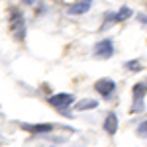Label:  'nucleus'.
<instances>
[{
  "label": "nucleus",
  "mask_w": 147,
  "mask_h": 147,
  "mask_svg": "<svg viewBox=\"0 0 147 147\" xmlns=\"http://www.w3.org/2000/svg\"><path fill=\"white\" fill-rule=\"evenodd\" d=\"M131 14H134V12H131V8L124 6V8H120V10H118V14L114 16V20H116V22H124V20H127Z\"/></svg>",
  "instance_id": "9"
},
{
  "label": "nucleus",
  "mask_w": 147,
  "mask_h": 147,
  "mask_svg": "<svg viewBox=\"0 0 147 147\" xmlns=\"http://www.w3.org/2000/svg\"><path fill=\"white\" fill-rule=\"evenodd\" d=\"M137 134L141 137H147V122H143V124L137 125Z\"/></svg>",
  "instance_id": "11"
},
{
  "label": "nucleus",
  "mask_w": 147,
  "mask_h": 147,
  "mask_svg": "<svg viewBox=\"0 0 147 147\" xmlns=\"http://www.w3.org/2000/svg\"><path fill=\"white\" fill-rule=\"evenodd\" d=\"M104 131H106L108 136H114V134L118 131V116L114 112H110L106 116V120H104Z\"/></svg>",
  "instance_id": "5"
},
{
  "label": "nucleus",
  "mask_w": 147,
  "mask_h": 147,
  "mask_svg": "<svg viewBox=\"0 0 147 147\" xmlns=\"http://www.w3.org/2000/svg\"><path fill=\"white\" fill-rule=\"evenodd\" d=\"M24 129L34 131V134H39V131H51L53 125L51 124H35V125H24Z\"/></svg>",
  "instance_id": "8"
},
{
  "label": "nucleus",
  "mask_w": 147,
  "mask_h": 147,
  "mask_svg": "<svg viewBox=\"0 0 147 147\" xmlns=\"http://www.w3.org/2000/svg\"><path fill=\"white\" fill-rule=\"evenodd\" d=\"M145 88H147V82L143 84H136L134 86V96H136V100H143V92H145Z\"/></svg>",
  "instance_id": "10"
},
{
  "label": "nucleus",
  "mask_w": 147,
  "mask_h": 147,
  "mask_svg": "<svg viewBox=\"0 0 147 147\" xmlns=\"http://www.w3.org/2000/svg\"><path fill=\"white\" fill-rule=\"evenodd\" d=\"M12 32L16 34L18 39H22V32H24V20L22 16L18 14V12H14V16H12Z\"/></svg>",
  "instance_id": "6"
},
{
  "label": "nucleus",
  "mask_w": 147,
  "mask_h": 147,
  "mask_svg": "<svg viewBox=\"0 0 147 147\" xmlns=\"http://www.w3.org/2000/svg\"><path fill=\"white\" fill-rule=\"evenodd\" d=\"M94 90L98 94H102V96H110L116 90V82L112 79H98L94 82Z\"/></svg>",
  "instance_id": "3"
},
{
  "label": "nucleus",
  "mask_w": 147,
  "mask_h": 147,
  "mask_svg": "<svg viewBox=\"0 0 147 147\" xmlns=\"http://www.w3.org/2000/svg\"><path fill=\"white\" fill-rule=\"evenodd\" d=\"M92 53H94L96 59H110V57L114 55L112 39H102V41H98V43L94 45V49H92Z\"/></svg>",
  "instance_id": "1"
},
{
  "label": "nucleus",
  "mask_w": 147,
  "mask_h": 147,
  "mask_svg": "<svg viewBox=\"0 0 147 147\" xmlns=\"http://www.w3.org/2000/svg\"><path fill=\"white\" fill-rule=\"evenodd\" d=\"M98 106V102L92 100V98H84V100H80L75 104V110H79V112H82V110H92V108H96Z\"/></svg>",
  "instance_id": "7"
},
{
  "label": "nucleus",
  "mask_w": 147,
  "mask_h": 147,
  "mask_svg": "<svg viewBox=\"0 0 147 147\" xmlns=\"http://www.w3.org/2000/svg\"><path fill=\"white\" fill-rule=\"evenodd\" d=\"M92 6V0H77L75 4L69 6V14H75V16H80V14H86Z\"/></svg>",
  "instance_id": "4"
},
{
  "label": "nucleus",
  "mask_w": 147,
  "mask_h": 147,
  "mask_svg": "<svg viewBox=\"0 0 147 147\" xmlns=\"http://www.w3.org/2000/svg\"><path fill=\"white\" fill-rule=\"evenodd\" d=\"M75 102V96L73 94H69V92H61V94H53V96H49V104L53 106V108H59V110H63V108H67Z\"/></svg>",
  "instance_id": "2"
},
{
  "label": "nucleus",
  "mask_w": 147,
  "mask_h": 147,
  "mask_svg": "<svg viewBox=\"0 0 147 147\" xmlns=\"http://www.w3.org/2000/svg\"><path fill=\"white\" fill-rule=\"evenodd\" d=\"M125 67L129 69V71H139V69H141V65H139V61H129Z\"/></svg>",
  "instance_id": "12"
}]
</instances>
